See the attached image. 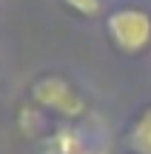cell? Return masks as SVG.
I'll use <instances>...</instances> for the list:
<instances>
[{
    "instance_id": "1",
    "label": "cell",
    "mask_w": 151,
    "mask_h": 154,
    "mask_svg": "<svg viewBox=\"0 0 151 154\" xmlns=\"http://www.w3.org/2000/svg\"><path fill=\"white\" fill-rule=\"evenodd\" d=\"M32 103L43 111H54L63 120H80L86 114V100L74 91V86L68 80L57 74H46L40 80H34L32 86Z\"/></svg>"
},
{
    "instance_id": "2",
    "label": "cell",
    "mask_w": 151,
    "mask_h": 154,
    "mask_svg": "<svg viewBox=\"0 0 151 154\" xmlns=\"http://www.w3.org/2000/svg\"><path fill=\"white\" fill-rule=\"evenodd\" d=\"M106 29L114 46L125 54H137V51L148 49L151 43V14L143 9H134V6L111 11L106 20Z\"/></svg>"
},
{
    "instance_id": "6",
    "label": "cell",
    "mask_w": 151,
    "mask_h": 154,
    "mask_svg": "<svg viewBox=\"0 0 151 154\" xmlns=\"http://www.w3.org/2000/svg\"><path fill=\"white\" fill-rule=\"evenodd\" d=\"M71 11H77L80 17H97L100 14V0H63Z\"/></svg>"
},
{
    "instance_id": "4",
    "label": "cell",
    "mask_w": 151,
    "mask_h": 154,
    "mask_svg": "<svg viewBox=\"0 0 151 154\" xmlns=\"http://www.w3.org/2000/svg\"><path fill=\"white\" fill-rule=\"evenodd\" d=\"M125 143L134 154H151V106L134 117L128 134H125Z\"/></svg>"
},
{
    "instance_id": "5",
    "label": "cell",
    "mask_w": 151,
    "mask_h": 154,
    "mask_svg": "<svg viewBox=\"0 0 151 154\" xmlns=\"http://www.w3.org/2000/svg\"><path fill=\"white\" fill-rule=\"evenodd\" d=\"M17 126H20V131L26 134V137H34V134L43 131V109H37V106H20V111H17Z\"/></svg>"
},
{
    "instance_id": "3",
    "label": "cell",
    "mask_w": 151,
    "mask_h": 154,
    "mask_svg": "<svg viewBox=\"0 0 151 154\" xmlns=\"http://www.w3.org/2000/svg\"><path fill=\"white\" fill-rule=\"evenodd\" d=\"M43 154H106V143L80 126L63 123L43 140Z\"/></svg>"
}]
</instances>
